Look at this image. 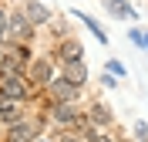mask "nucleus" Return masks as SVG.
Wrapping results in <instances>:
<instances>
[{"label": "nucleus", "mask_w": 148, "mask_h": 142, "mask_svg": "<svg viewBox=\"0 0 148 142\" xmlns=\"http://www.w3.org/2000/svg\"><path fill=\"white\" fill-rule=\"evenodd\" d=\"M0 122H20V102H10V98H3L0 102Z\"/></svg>", "instance_id": "nucleus-9"}, {"label": "nucleus", "mask_w": 148, "mask_h": 142, "mask_svg": "<svg viewBox=\"0 0 148 142\" xmlns=\"http://www.w3.org/2000/svg\"><path fill=\"white\" fill-rule=\"evenodd\" d=\"M64 81H71V85H77V88L88 81V68H84V61H71V64H64Z\"/></svg>", "instance_id": "nucleus-6"}, {"label": "nucleus", "mask_w": 148, "mask_h": 142, "mask_svg": "<svg viewBox=\"0 0 148 142\" xmlns=\"http://www.w3.org/2000/svg\"><path fill=\"white\" fill-rule=\"evenodd\" d=\"M0 91L7 95L10 102H27V81H24V78L20 75H0Z\"/></svg>", "instance_id": "nucleus-1"}, {"label": "nucleus", "mask_w": 148, "mask_h": 142, "mask_svg": "<svg viewBox=\"0 0 148 142\" xmlns=\"http://www.w3.org/2000/svg\"><path fill=\"white\" fill-rule=\"evenodd\" d=\"M108 71L114 78H121V75H125V64H121V61H108Z\"/></svg>", "instance_id": "nucleus-14"}, {"label": "nucleus", "mask_w": 148, "mask_h": 142, "mask_svg": "<svg viewBox=\"0 0 148 142\" xmlns=\"http://www.w3.org/2000/svg\"><path fill=\"white\" fill-rule=\"evenodd\" d=\"M88 122H91V125H108L111 122V112L104 108V105H94L91 112H88Z\"/></svg>", "instance_id": "nucleus-12"}, {"label": "nucleus", "mask_w": 148, "mask_h": 142, "mask_svg": "<svg viewBox=\"0 0 148 142\" xmlns=\"http://www.w3.org/2000/svg\"><path fill=\"white\" fill-rule=\"evenodd\" d=\"M84 142H111V139H108L104 132H88V139H84Z\"/></svg>", "instance_id": "nucleus-15"}, {"label": "nucleus", "mask_w": 148, "mask_h": 142, "mask_svg": "<svg viewBox=\"0 0 148 142\" xmlns=\"http://www.w3.org/2000/svg\"><path fill=\"white\" fill-rule=\"evenodd\" d=\"M74 17H81V24H84V27L91 30L94 37L101 41V44H108V34H104V30H101V24H98V20H94V17H88V14H77V10H74Z\"/></svg>", "instance_id": "nucleus-10"}, {"label": "nucleus", "mask_w": 148, "mask_h": 142, "mask_svg": "<svg viewBox=\"0 0 148 142\" xmlns=\"http://www.w3.org/2000/svg\"><path fill=\"white\" fill-rule=\"evenodd\" d=\"M64 142H81V139H74V135H67V139H64Z\"/></svg>", "instance_id": "nucleus-17"}, {"label": "nucleus", "mask_w": 148, "mask_h": 142, "mask_svg": "<svg viewBox=\"0 0 148 142\" xmlns=\"http://www.w3.org/2000/svg\"><path fill=\"white\" fill-rule=\"evenodd\" d=\"M51 95H54V105L57 102H74V98H77V85H71L64 78H54V81H51Z\"/></svg>", "instance_id": "nucleus-3"}, {"label": "nucleus", "mask_w": 148, "mask_h": 142, "mask_svg": "<svg viewBox=\"0 0 148 142\" xmlns=\"http://www.w3.org/2000/svg\"><path fill=\"white\" fill-rule=\"evenodd\" d=\"M104 3H108V7L114 10V14H118V17H135V10H131L128 3H125V0H104Z\"/></svg>", "instance_id": "nucleus-13"}, {"label": "nucleus", "mask_w": 148, "mask_h": 142, "mask_svg": "<svg viewBox=\"0 0 148 142\" xmlns=\"http://www.w3.org/2000/svg\"><path fill=\"white\" fill-rule=\"evenodd\" d=\"M24 17H27L30 24H47V20H51V10H47L44 3H37V0H27V3H24Z\"/></svg>", "instance_id": "nucleus-5"}, {"label": "nucleus", "mask_w": 148, "mask_h": 142, "mask_svg": "<svg viewBox=\"0 0 148 142\" xmlns=\"http://www.w3.org/2000/svg\"><path fill=\"white\" fill-rule=\"evenodd\" d=\"M34 139H37V125L34 122H24L20 118V122L10 125V142H34Z\"/></svg>", "instance_id": "nucleus-4"}, {"label": "nucleus", "mask_w": 148, "mask_h": 142, "mask_svg": "<svg viewBox=\"0 0 148 142\" xmlns=\"http://www.w3.org/2000/svg\"><path fill=\"white\" fill-rule=\"evenodd\" d=\"M30 81H37V85H51V81H54V75H51V61H34V68H30Z\"/></svg>", "instance_id": "nucleus-8"}, {"label": "nucleus", "mask_w": 148, "mask_h": 142, "mask_svg": "<svg viewBox=\"0 0 148 142\" xmlns=\"http://www.w3.org/2000/svg\"><path fill=\"white\" fill-rule=\"evenodd\" d=\"M3 24H7V14H3V10H0V30H3Z\"/></svg>", "instance_id": "nucleus-16"}, {"label": "nucleus", "mask_w": 148, "mask_h": 142, "mask_svg": "<svg viewBox=\"0 0 148 142\" xmlns=\"http://www.w3.org/2000/svg\"><path fill=\"white\" fill-rule=\"evenodd\" d=\"M57 57L64 61V64H71V61H84V51L77 41H64V44L57 47Z\"/></svg>", "instance_id": "nucleus-7"}, {"label": "nucleus", "mask_w": 148, "mask_h": 142, "mask_svg": "<svg viewBox=\"0 0 148 142\" xmlns=\"http://www.w3.org/2000/svg\"><path fill=\"white\" fill-rule=\"evenodd\" d=\"M30 27H34V24H30L24 14H14V17H10V30H14L17 37H30Z\"/></svg>", "instance_id": "nucleus-11"}, {"label": "nucleus", "mask_w": 148, "mask_h": 142, "mask_svg": "<svg viewBox=\"0 0 148 142\" xmlns=\"http://www.w3.org/2000/svg\"><path fill=\"white\" fill-rule=\"evenodd\" d=\"M54 122L67 125V129H71V125H88V122H84V115L77 112L71 102H57V105H54Z\"/></svg>", "instance_id": "nucleus-2"}]
</instances>
